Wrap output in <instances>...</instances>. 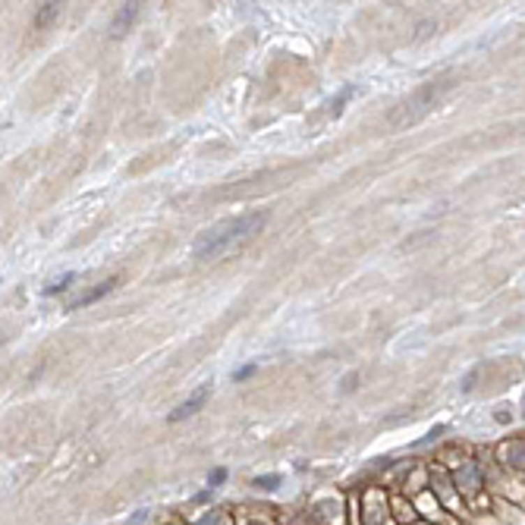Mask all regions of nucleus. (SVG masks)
Instances as JSON below:
<instances>
[{
  "label": "nucleus",
  "mask_w": 525,
  "mask_h": 525,
  "mask_svg": "<svg viewBox=\"0 0 525 525\" xmlns=\"http://www.w3.org/2000/svg\"><path fill=\"white\" fill-rule=\"evenodd\" d=\"M267 221V211H249V214L239 217H227V221L208 227L205 233H198L195 246H192V255L198 261H217L223 255L242 249Z\"/></svg>",
  "instance_id": "obj_1"
},
{
  "label": "nucleus",
  "mask_w": 525,
  "mask_h": 525,
  "mask_svg": "<svg viewBox=\"0 0 525 525\" xmlns=\"http://www.w3.org/2000/svg\"><path fill=\"white\" fill-rule=\"evenodd\" d=\"M453 82H431V85H424L422 91H415V95L409 98V101L403 104V108L397 110V114L390 117V126L393 129H403V126H409V123H415V120H422L424 114H428L431 108L437 104V98L443 95V91L450 89Z\"/></svg>",
  "instance_id": "obj_2"
},
{
  "label": "nucleus",
  "mask_w": 525,
  "mask_h": 525,
  "mask_svg": "<svg viewBox=\"0 0 525 525\" xmlns=\"http://www.w3.org/2000/svg\"><path fill=\"white\" fill-rule=\"evenodd\" d=\"M208 393H211V387H208V384H205V387H198V390L192 393V397L186 399L183 406H179V409H173V412H170V422H183V418L195 415V412L202 409V403H205V399H208Z\"/></svg>",
  "instance_id": "obj_3"
},
{
  "label": "nucleus",
  "mask_w": 525,
  "mask_h": 525,
  "mask_svg": "<svg viewBox=\"0 0 525 525\" xmlns=\"http://www.w3.org/2000/svg\"><path fill=\"white\" fill-rule=\"evenodd\" d=\"M135 16H139V7H135V3H123V10L114 16V26H110V29H114V35L126 32V26L135 20Z\"/></svg>",
  "instance_id": "obj_4"
},
{
  "label": "nucleus",
  "mask_w": 525,
  "mask_h": 525,
  "mask_svg": "<svg viewBox=\"0 0 525 525\" xmlns=\"http://www.w3.org/2000/svg\"><path fill=\"white\" fill-rule=\"evenodd\" d=\"M503 456H506V462H512L516 468H525V443H519V441L506 443V447H503Z\"/></svg>",
  "instance_id": "obj_5"
},
{
  "label": "nucleus",
  "mask_w": 525,
  "mask_h": 525,
  "mask_svg": "<svg viewBox=\"0 0 525 525\" xmlns=\"http://www.w3.org/2000/svg\"><path fill=\"white\" fill-rule=\"evenodd\" d=\"M456 481H459L466 491H475V487L481 485V472H478V466H466L459 475H456Z\"/></svg>",
  "instance_id": "obj_6"
},
{
  "label": "nucleus",
  "mask_w": 525,
  "mask_h": 525,
  "mask_svg": "<svg viewBox=\"0 0 525 525\" xmlns=\"http://www.w3.org/2000/svg\"><path fill=\"white\" fill-rule=\"evenodd\" d=\"M114 283H117V280H108V283H101V286H98V290H91V293H89V296L76 299V302H73V305H70V309H85V305H91V302H95V299H101V296H104V293H110V290H114Z\"/></svg>",
  "instance_id": "obj_7"
},
{
  "label": "nucleus",
  "mask_w": 525,
  "mask_h": 525,
  "mask_svg": "<svg viewBox=\"0 0 525 525\" xmlns=\"http://www.w3.org/2000/svg\"><path fill=\"white\" fill-rule=\"evenodd\" d=\"M57 13H60L57 3H41V13H38V20H35V26H38V29H41V26H47V22H51Z\"/></svg>",
  "instance_id": "obj_8"
},
{
  "label": "nucleus",
  "mask_w": 525,
  "mask_h": 525,
  "mask_svg": "<svg viewBox=\"0 0 525 525\" xmlns=\"http://www.w3.org/2000/svg\"><path fill=\"white\" fill-rule=\"evenodd\" d=\"M73 280H76V274H66V277H60V280H54L51 286H45V296H54V293H64L66 286L73 283Z\"/></svg>",
  "instance_id": "obj_9"
},
{
  "label": "nucleus",
  "mask_w": 525,
  "mask_h": 525,
  "mask_svg": "<svg viewBox=\"0 0 525 525\" xmlns=\"http://www.w3.org/2000/svg\"><path fill=\"white\" fill-rule=\"evenodd\" d=\"M353 95H355V85H349V89H343V91H340V98H337V101L330 104V110H334V114H340L343 101H346V98H353Z\"/></svg>",
  "instance_id": "obj_10"
},
{
  "label": "nucleus",
  "mask_w": 525,
  "mask_h": 525,
  "mask_svg": "<svg viewBox=\"0 0 525 525\" xmlns=\"http://www.w3.org/2000/svg\"><path fill=\"white\" fill-rule=\"evenodd\" d=\"M280 485L277 475H265V478H255V487H265V491H274Z\"/></svg>",
  "instance_id": "obj_11"
},
{
  "label": "nucleus",
  "mask_w": 525,
  "mask_h": 525,
  "mask_svg": "<svg viewBox=\"0 0 525 525\" xmlns=\"http://www.w3.org/2000/svg\"><path fill=\"white\" fill-rule=\"evenodd\" d=\"M223 478H227V472H223V468H217V472L211 475V487H217V485H221Z\"/></svg>",
  "instance_id": "obj_12"
},
{
  "label": "nucleus",
  "mask_w": 525,
  "mask_h": 525,
  "mask_svg": "<svg viewBox=\"0 0 525 525\" xmlns=\"http://www.w3.org/2000/svg\"><path fill=\"white\" fill-rule=\"evenodd\" d=\"M252 371H255V365H246V368H242V371H239V374H236V378H239V380H242V378H249V374H252Z\"/></svg>",
  "instance_id": "obj_13"
}]
</instances>
